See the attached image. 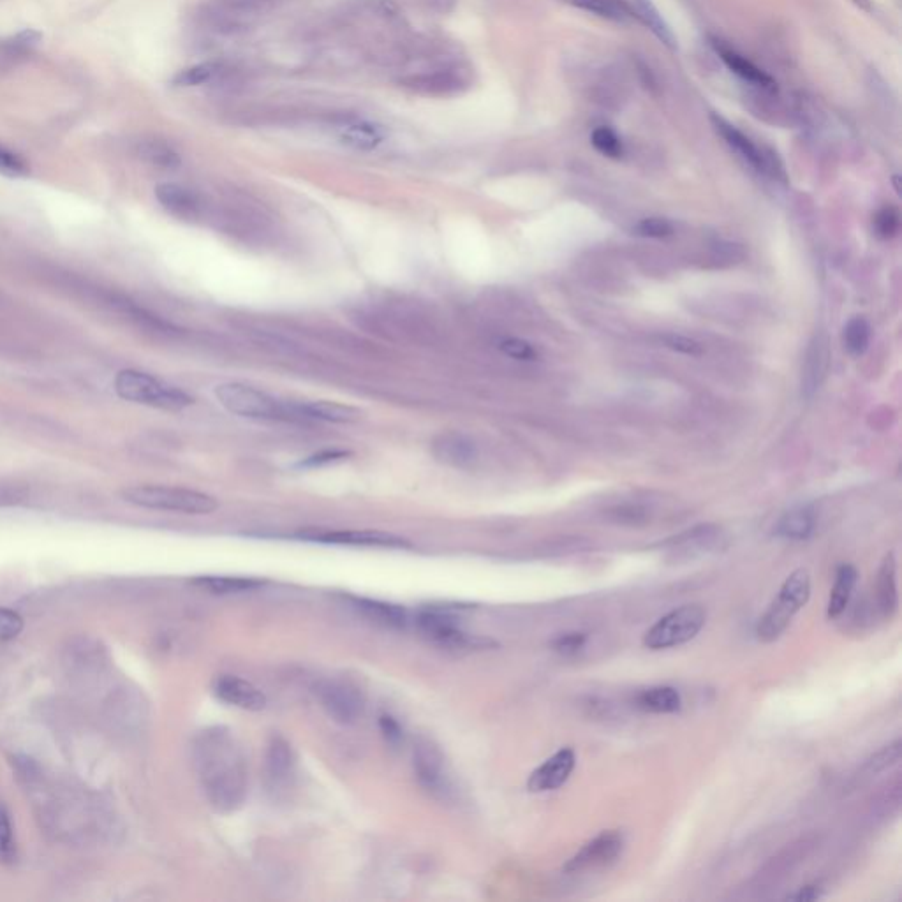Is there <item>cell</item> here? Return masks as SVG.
Masks as SVG:
<instances>
[{
	"label": "cell",
	"mask_w": 902,
	"mask_h": 902,
	"mask_svg": "<svg viewBox=\"0 0 902 902\" xmlns=\"http://www.w3.org/2000/svg\"><path fill=\"white\" fill-rule=\"evenodd\" d=\"M194 762L201 788L217 813L231 814L244 806L249 770L237 735L226 726H212L196 737Z\"/></svg>",
	"instance_id": "6da1fadb"
},
{
	"label": "cell",
	"mask_w": 902,
	"mask_h": 902,
	"mask_svg": "<svg viewBox=\"0 0 902 902\" xmlns=\"http://www.w3.org/2000/svg\"><path fill=\"white\" fill-rule=\"evenodd\" d=\"M215 397L233 415L268 422H298L296 402L275 399L254 386L224 383L215 388Z\"/></svg>",
	"instance_id": "7a4b0ae2"
},
{
	"label": "cell",
	"mask_w": 902,
	"mask_h": 902,
	"mask_svg": "<svg viewBox=\"0 0 902 902\" xmlns=\"http://www.w3.org/2000/svg\"><path fill=\"white\" fill-rule=\"evenodd\" d=\"M124 501L147 510L175 511L185 515H208L219 508L217 499L191 488L138 485L122 492Z\"/></svg>",
	"instance_id": "3957f363"
},
{
	"label": "cell",
	"mask_w": 902,
	"mask_h": 902,
	"mask_svg": "<svg viewBox=\"0 0 902 902\" xmlns=\"http://www.w3.org/2000/svg\"><path fill=\"white\" fill-rule=\"evenodd\" d=\"M811 598V578L806 570L793 571L790 577L784 580L779 589L777 598L770 603L767 612L758 622L756 635L760 642L770 644L783 635L784 629L790 626L793 617L806 607Z\"/></svg>",
	"instance_id": "277c9868"
},
{
	"label": "cell",
	"mask_w": 902,
	"mask_h": 902,
	"mask_svg": "<svg viewBox=\"0 0 902 902\" xmlns=\"http://www.w3.org/2000/svg\"><path fill=\"white\" fill-rule=\"evenodd\" d=\"M115 390L120 399L166 411H182L193 406L194 402L193 397L184 390L140 370H120L115 378Z\"/></svg>",
	"instance_id": "5b68a950"
},
{
	"label": "cell",
	"mask_w": 902,
	"mask_h": 902,
	"mask_svg": "<svg viewBox=\"0 0 902 902\" xmlns=\"http://www.w3.org/2000/svg\"><path fill=\"white\" fill-rule=\"evenodd\" d=\"M399 85L422 96H457L471 87V73L469 67L459 60H436L430 67H422L402 76Z\"/></svg>",
	"instance_id": "8992f818"
},
{
	"label": "cell",
	"mask_w": 902,
	"mask_h": 902,
	"mask_svg": "<svg viewBox=\"0 0 902 902\" xmlns=\"http://www.w3.org/2000/svg\"><path fill=\"white\" fill-rule=\"evenodd\" d=\"M707 621L702 605H684L663 615L644 635V645L651 651H663L677 645L688 644Z\"/></svg>",
	"instance_id": "52a82bcc"
},
{
	"label": "cell",
	"mask_w": 902,
	"mask_h": 902,
	"mask_svg": "<svg viewBox=\"0 0 902 902\" xmlns=\"http://www.w3.org/2000/svg\"><path fill=\"white\" fill-rule=\"evenodd\" d=\"M286 0H210L205 20L221 34H238L251 29L259 16L268 15Z\"/></svg>",
	"instance_id": "ba28073f"
},
{
	"label": "cell",
	"mask_w": 902,
	"mask_h": 902,
	"mask_svg": "<svg viewBox=\"0 0 902 902\" xmlns=\"http://www.w3.org/2000/svg\"><path fill=\"white\" fill-rule=\"evenodd\" d=\"M416 781L425 792L439 800H450L455 793L450 767L441 747L429 737H418L413 749Z\"/></svg>",
	"instance_id": "9c48e42d"
},
{
	"label": "cell",
	"mask_w": 902,
	"mask_h": 902,
	"mask_svg": "<svg viewBox=\"0 0 902 902\" xmlns=\"http://www.w3.org/2000/svg\"><path fill=\"white\" fill-rule=\"evenodd\" d=\"M321 709L333 723L351 726L358 723L365 709L362 691L355 684L339 679H325L314 689Z\"/></svg>",
	"instance_id": "30bf717a"
},
{
	"label": "cell",
	"mask_w": 902,
	"mask_h": 902,
	"mask_svg": "<svg viewBox=\"0 0 902 902\" xmlns=\"http://www.w3.org/2000/svg\"><path fill=\"white\" fill-rule=\"evenodd\" d=\"M326 126L332 129L335 138L341 141L342 145L353 148V150H362V152H370L376 150L385 143L386 133L385 127L374 122V120L362 117L358 113L351 111H337L326 115Z\"/></svg>",
	"instance_id": "8fae6325"
},
{
	"label": "cell",
	"mask_w": 902,
	"mask_h": 902,
	"mask_svg": "<svg viewBox=\"0 0 902 902\" xmlns=\"http://www.w3.org/2000/svg\"><path fill=\"white\" fill-rule=\"evenodd\" d=\"M300 540L323 543V545H341V547L362 548H411L413 543L397 536V534L385 533V531H356V529H304L296 533Z\"/></svg>",
	"instance_id": "7c38bea8"
},
{
	"label": "cell",
	"mask_w": 902,
	"mask_h": 902,
	"mask_svg": "<svg viewBox=\"0 0 902 902\" xmlns=\"http://www.w3.org/2000/svg\"><path fill=\"white\" fill-rule=\"evenodd\" d=\"M416 624L423 635L430 638L434 644L443 645L448 649H467V651L476 649L478 651V649H487V647L496 645V642H492L490 638L467 633L460 628L453 617L443 614V612H434V610L422 612L418 615Z\"/></svg>",
	"instance_id": "4fadbf2b"
},
{
	"label": "cell",
	"mask_w": 902,
	"mask_h": 902,
	"mask_svg": "<svg viewBox=\"0 0 902 902\" xmlns=\"http://www.w3.org/2000/svg\"><path fill=\"white\" fill-rule=\"evenodd\" d=\"M710 122L716 129V133L725 140L726 145L732 148L733 152L744 163L749 164L753 170L763 173V175H774V177L781 175L783 177V168L777 166L774 154L758 147L755 141L740 131L739 127L733 126L725 117H721L718 113L710 115Z\"/></svg>",
	"instance_id": "5bb4252c"
},
{
	"label": "cell",
	"mask_w": 902,
	"mask_h": 902,
	"mask_svg": "<svg viewBox=\"0 0 902 902\" xmlns=\"http://www.w3.org/2000/svg\"><path fill=\"white\" fill-rule=\"evenodd\" d=\"M295 753L288 740L274 735L268 740L265 751V781L270 792L281 793L289 790L295 779Z\"/></svg>",
	"instance_id": "9a60e30c"
},
{
	"label": "cell",
	"mask_w": 902,
	"mask_h": 902,
	"mask_svg": "<svg viewBox=\"0 0 902 902\" xmlns=\"http://www.w3.org/2000/svg\"><path fill=\"white\" fill-rule=\"evenodd\" d=\"M622 836L617 832H603L585 844L582 850L575 853L564 866L566 873H584L589 869L608 866L621 855Z\"/></svg>",
	"instance_id": "2e32d148"
},
{
	"label": "cell",
	"mask_w": 902,
	"mask_h": 902,
	"mask_svg": "<svg viewBox=\"0 0 902 902\" xmlns=\"http://www.w3.org/2000/svg\"><path fill=\"white\" fill-rule=\"evenodd\" d=\"M575 763H577L575 751L570 747H562L561 751L550 756L547 762L541 763L531 774L527 781L529 792L543 793L561 788L562 784L570 779Z\"/></svg>",
	"instance_id": "e0dca14e"
},
{
	"label": "cell",
	"mask_w": 902,
	"mask_h": 902,
	"mask_svg": "<svg viewBox=\"0 0 902 902\" xmlns=\"http://www.w3.org/2000/svg\"><path fill=\"white\" fill-rule=\"evenodd\" d=\"M214 695L221 702L238 707V709L259 712L267 707V696L254 686L252 682L245 681L237 675H221L214 681Z\"/></svg>",
	"instance_id": "ac0fdd59"
},
{
	"label": "cell",
	"mask_w": 902,
	"mask_h": 902,
	"mask_svg": "<svg viewBox=\"0 0 902 902\" xmlns=\"http://www.w3.org/2000/svg\"><path fill=\"white\" fill-rule=\"evenodd\" d=\"M710 46L714 48V52L718 53L719 59L725 62V66L732 71L735 76H739L740 80L755 85L758 89L776 90V80L770 74L762 71L760 67L753 64L751 60H747L744 55H740L737 50H733L732 46L726 45L723 39L719 37H709Z\"/></svg>",
	"instance_id": "d6986e66"
},
{
	"label": "cell",
	"mask_w": 902,
	"mask_h": 902,
	"mask_svg": "<svg viewBox=\"0 0 902 902\" xmlns=\"http://www.w3.org/2000/svg\"><path fill=\"white\" fill-rule=\"evenodd\" d=\"M432 455L446 466L467 467L478 459V446L466 434L446 432L432 441Z\"/></svg>",
	"instance_id": "ffe728a7"
},
{
	"label": "cell",
	"mask_w": 902,
	"mask_h": 902,
	"mask_svg": "<svg viewBox=\"0 0 902 902\" xmlns=\"http://www.w3.org/2000/svg\"><path fill=\"white\" fill-rule=\"evenodd\" d=\"M156 198L171 215L184 221L200 219L203 212V201L200 194L180 184H159L156 187Z\"/></svg>",
	"instance_id": "44dd1931"
},
{
	"label": "cell",
	"mask_w": 902,
	"mask_h": 902,
	"mask_svg": "<svg viewBox=\"0 0 902 902\" xmlns=\"http://www.w3.org/2000/svg\"><path fill=\"white\" fill-rule=\"evenodd\" d=\"M296 413L300 420H318L328 423H355L360 420L362 411L353 406L330 402V400H307L296 402Z\"/></svg>",
	"instance_id": "7402d4cb"
},
{
	"label": "cell",
	"mask_w": 902,
	"mask_h": 902,
	"mask_svg": "<svg viewBox=\"0 0 902 902\" xmlns=\"http://www.w3.org/2000/svg\"><path fill=\"white\" fill-rule=\"evenodd\" d=\"M622 4L628 8L633 20H638L645 29L651 30L652 34L658 37L661 45L670 50H677V37L663 15L659 13V9L652 4V0H622Z\"/></svg>",
	"instance_id": "603a6c76"
},
{
	"label": "cell",
	"mask_w": 902,
	"mask_h": 902,
	"mask_svg": "<svg viewBox=\"0 0 902 902\" xmlns=\"http://www.w3.org/2000/svg\"><path fill=\"white\" fill-rule=\"evenodd\" d=\"M829 344L823 335H816L811 342V348L807 351L804 374H802V386L807 397H811L829 369Z\"/></svg>",
	"instance_id": "cb8c5ba5"
},
{
	"label": "cell",
	"mask_w": 902,
	"mask_h": 902,
	"mask_svg": "<svg viewBox=\"0 0 902 902\" xmlns=\"http://www.w3.org/2000/svg\"><path fill=\"white\" fill-rule=\"evenodd\" d=\"M876 601L881 615L885 619L894 617L899 607V594H897V564L894 554H888L881 562L878 578H876Z\"/></svg>",
	"instance_id": "d4e9b609"
},
{
	"label": "cell",
	"mask_w": 902,
	"mask_h": 902,
	"mask_svg": "<svg viewBox=\"0 0 902 902\" xmlns=\"http://www.w3.org/2000/svg\"><path fill=\"white\" fill-rule=\"evenodd\" d=\"M635 705L651 714H675L682 707L681 693L670 686L644 689L636 695Z\"/></svg>",
	"instance_id": "484cf974"
},
{
	"label": "cell",
	"mask_w": 902,
	"mask_h": 902,
	"mask_svg": "<svg viewBox=\"0 0 902 902\" xmlns=\"http://www.w3.org/2000/svg\"><path fill=\"white\" fill-rule=\"evenodd\" d=\"M857 580L858 571L853 564H841L837 568L836 584L830 592L829 607H827L829 619H837L848 608Z\"/></svg>",
	"instance_id": "4316f807"
},
{
	"label": "cell",
	"mask_w": 902,
	"mask_h": 902,
	"mask_svg": "<svg viewBox=\"0 0 902 902\" xmlns=\"http://www.w3.org/2000/svg\"><path fill=\"white\" fill-rule=\"evenodd\" d=\"M349 599H351L353 607L358 612H362L365 617H369V619L379 622V624L392 626V628H404L407 621H409V615H407L406 610L402 607H397V605H390V603H383V601H376V599Z\"/></svg>",
	"instance_id": "83f0119b"
},
{
	"label": "cell",
	"mask_w": 902,
	"mask_h": 902,
	"mask_svg": "<svg viewBox=\"0 0 902 902\" xmlns=\"http://www.w3.org/2000/svg\"><path fill=\"white\" fill-rule=\"evenodd\" d=\"M193 585L212 594H240L256 591L265 585V580L252 577H196Z\"/></svg>",
	"instance_id": "f1b7e54d"
},
{
	"label": "cell",
	"mask_w": 902,
	"mask_h": 902,
	"mask_svg": "<svg viewBox=\"0 0 902 902\" xmlns=\"http://www.w3.org/2000/svg\"><path fill=\"white\" fill-rule=\"evenodd\" d=\"M138 156L145 163L161 170H175L182 164V157L177 150L163 140L141 141L138 145Z\"/></svg>",
	"instance_id": "f546056e"
},
{
	"label": "cell",
	"mask_w": 902,
	"mask_h": 902,
	"mask_svg": "<svg viewBox=\"0 0 902 902\" xmlns=\"http://www.w3.org/2000/svg\"><path fill=\"white\" fill-rule=\"evenodd\" d=\"M814 531V515L807 508L788 511L777 522L776 533L786 540H807Z\"/></svg>",
	"instance_id": "4dcf8cb0"
},
{
	"label": "cell",
	"mask_w": 902,
	"mask_h": 902,
	"mask_svg": "<svg viewBox=\"0 0 902 902\" xmlns=\"http://www.w3.org/2000/svg\"><path fill=\"white\" fill-rule=\"evenodd\" d=\"M224 74H226V67L219 62H203V64L182 69L180 73L175 74L171 83L175 87H198L205 83H214Z\"/></svg>",
	"instance_id": "1f68e13d"
},
{
	"label": "cell",
	"mask_w": 902,
	"mask_h": 902,
	"mask_svg": "<svg viewBox=\"0 0 902 902\" xmlns=\"http://www.w3.org/2000/svg\"><path fill=\"white\" fill-rule=\"evenodd\" d=\"M566 2L610 22L629 23L633 20L622 0H566Z\"/></svg>",
	"instance_id": "d6a6232c"
},
{
	"label": "cell",
	"mask_w": 902,
	"mask_h": 902,
	"mask_svg": "<svg viewBox=\"0 0 902 902\" xmlns=\"http://www.w3.org/2000/svg\"><path fill=\"white\" fill-rule=\"evenodd\" d=\"M871 342V325L864 318H853L844 328V344L851 355H862Z\"/></svg>",
	"instance_id": "836d02e7"
},
{
	"label": "cell",
	"mask_w": 902,
	"mask_h": 902,
	"mask_svg": "<svg viewBox=\"0 0 902 902\" xmlns=\"http://www.w3.org/2000/svg\"><path fill=\"white\" fill-rule=\"evenodd\" d=\"M591 143L603 156L619 159L624 154V145L612 127L599 126L592 131Z\"/></svg>",
	"instance_id": "e575fe53"
},
{
	"label": "cell",
	"mask_w": 902,
	"mask_h": 902,
	"mask_svg": "<svg viewBox=\"0 0 902 902\" xmlns=\"http://www.w3.org/2000/svg\"><path fill=\"white\" fill-rule=\"evenodd\" d=\"M659 342L665 344L666 348L672 349L675 353H681L686 356H702L703 346L700 342L681 335V333H663L659 337Z\"/></svg>",
	"instance_id": "d590c367"
},
{
	"label": "cell",
	"mask_w": 902,
	"mask_h": 902,
	"mask_svg": "<svg viewBox=\"0 0 902 902\" xmlns=\"http://www.w3.org/2000/svg\"><path fill=\"white\" fill-rule=\"evenodd\" d=\"M499 349L503 351L504 355L520 360V362H534L538 358V351L529 342L515 339V337L499 342Z\"/></svg>",
	"instance_id": "8d00e7d4"
},
{
	"label": "cell",
	"mask_w": 902,
	"mask_h": 902,
	"mask_svg": "<svg viewBox=\"0 0 902 902\" xmlns=\"http://www.w3.org/2000/svg\"><path fill=\"white\" fill-rule=\"evenodd\" d=\"M29 173V166L22 157L11 152L8 148L0 147V175L9 178L25 177Z\"/></svg>",
	"instance_id": "74e56055"
},
{
	"label": "cell",
	"mask_w": 902,
	"mask_h": 902,
	"mask_svg": "<svg viewBox=\"0 0 902 902\" xmlns=\"http://www.w3.org/2000/svg\"><path fill=\"white\" fill-rule=\"evenodd\" d=\"M636 233L640 237L666 238L673 235L672 222L663 217H647L636 224Z\"/></svg>",
	"instance_id": "f35d334b"
},
{
	"label": "cell",
	"mask_w": 902,
	"mask_h": 902,
	"mask_svg": "<svg viewBox=\"0 0 902 902\" xmlns=\"http://www.w3.org/2000/svg\"><path fill=\"white\" fill-rule=\"evenodd\" d=\"M901 226V217L894 207L881 208L874 219V228L878 231V235L883 238H892L899 231Z\"/></svg>",
	"instance_id": "ab89813d"
},
{
	"label": "cell",
	"mask_w": 902,
	"mask_h": 902,
	"mask_svg": "<svg viewBox=\"0 0 902 902\" xmlns=\"http://www.w3.org/2000/svg\"><path fill=\"white\" fill-rule=\"evenodd\" d=\"M351 457V451L346 450H325L318 451V453H314L311 457H307V459L300 460L296 467H304V469H312V467H323L330 466V464H337V462H344V460H348Z\"/></svg>",
	"instance_id": "60d3db41"
},
{
	"label": "cell",
	"mask_w": 902,
	"mask_h": 902,
	"mask_svg": "<svg viewBox=\"0 0 902 902\" xmlns=\"http://www.w3.org/2000/svg\"><path fill=\"white\" fill-rule=\"evenodd\" d=\"M585 642H587L585 633H566L555 638L552 649L561 656H575L584 649Z\"/></svg>",
	"instance_id": "b9f144b4"
},
{
	"label": "cell",
	"mask_w": 902,
	"mask_h": 902,
	"mask_svg": "<svg viewBox=\"0 0 902 902\" xmlns=\"http://www.w3.org/2000/svg\"><path fill=\"white\" fill-rule=\"evenodd\" d=\"M899 758H901V742L895 740L892 746L885 747L878 755L871 758L869 763H867L866 769L869 770V772H874V774H876V772L888 769L890 765L899 762Z\"/></svg>",
	"instance_id": "7bdbcfd3"
},
{
	"label": "cell",
	"mask_w": 902,
	"mask_h": 902,
	"mask_svg": "<svg viewBox=\"0 0 902 902\" xmlns=\"http://www.w3.org/2000/svg\"><path fill=\"white\" fill-rule=\"evenodd\" d=\"M23 619L20 615L8 610V608H0V640H13L22 633Z\"/></svg>",
	"instance_id": "ee69618b"
},
{
	"label": "cell",
	"mask_w": 902,
	"mask_h": 902,
	"mask_svg": "<svg viewBox=\"0 0 902 902\" xmlns=\"http://www.w3.org/2000/svg\"><path fill=\"white\" fill-rule=\"evenodd\" d=\"M39 39H41V34L36 32V30H23L20 34H16L13 39L6 41V43H4V48H6L11 55H13V53L27 52V50L34 48V46L39 43Z\"/></svg>",
	"instance_id": "f6af8a7d"
},
{
	"label": "cell",
	"mask_w": 902,
	"mask_h": 902,
	"mask_svg": "<svg viewBox=\"0 0 902 902\" xmlns=\"http://www.w3.org/2000/svg\"><path fill=\"white\" fill-rule=\"evenodd\" d=\"M13 830L9 823L8 814L0 807V860L6 862L13 857Z\"/></svg>",
	"instance_id": "bcb514c9"
},
{
	"label": "cell",
	"mask_w": 902,
	"mask_h": 902,
	"mask_svg": "<svg viewBox=\"0 0 902 902\" xmlns=\"http://www.w3.org/2000/svg\"><path fill=\"white\" fill-rule=\"evenodd\" d=\"M379 726H381V732H383L390 744H399L400 740H402V728L392 716H381L379 718Z\"/></svg>",
	"instance_id": "7dc6e473"
},
{
	"label": "cell",
	"mask_w": 902,
	"mask_h": 902,
	"mask_svg": "<svg viewBox=\"0 0 902 902\" xmlns=\"http://www.w3.org/2000/svg\"><path fill=\"white\" fill-rule=\"evenodd\" d=\"M821 895H823V892H821L820 885H807V887L799 888V892L788 895V899L799 902H811L820 899Z\"/></svg>",
	"instance_id": "c3c4849f"
},
{
	"label": "cell",
	"mask_w": 902,
	"mask_h": 902,
	"mask_svg": "<svg viewBox=\"0 0 902 902\" xmlns=\"http://www.w3.org/2000/svg\"><path fill=\"white\" fill-rule=\"evenodd\" d=\"M418 2L429 9V11H436L439 15L450 13L451 9L455 8V4H457V0H418Z\"/></svg>",
	"instance_id": "681fc988"
},
{
	"label": "cell",
	"mask_w": 902,
	"mask_h": 902,
	"mask_svg": "<svg viewBox=\"0 0 902 902\" xmlns=\"http://www.w3.org/2000/svg\"><path fill=\"white\" fill-rule=\"evenodd\" d=\"M855 4H857L858 8L866 9V11H871V0H853Z\"/></svg>",
	"instance_id": "f907efd6"
}]
</instances>
